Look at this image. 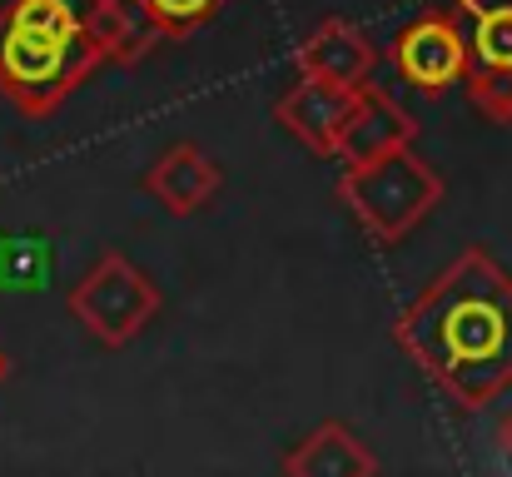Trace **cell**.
<instances>
[{
  "instance_id": "obj_1",
  "label": "cell",
  "mask_w": 512,
  "mask_h": 477,
  "mask_svg": "<svg viewBox=\"0 0 512 477\" xmlns=\"http://www.w3.org/2000/svg\"><path fill=\"white\" fill-rule=\"evenodd\" d=\"M398 348L458 408H488L512 383V274L463 249L393 323Z\"/></svg>"
},
{
  "instance_id": "obj_2",
  "label": "cell",
  "mask_w": 512,
  "mask_h": 477,
  "mask_svg": "<svg viewBox=\"0 0 512 477\" xmlns=\"http://www.w3.org/2000/svg\"><path fill=\"white\" fill-rule=\"evenodd\" d=\"M339 199L353 209L373 244L393 249L443 204V179L428 159L413 155V145H398L373 159L343 164Z\"/></svg>"
},
{
  "instance_id": "obj_3",
  "label": "cell",
  "mask_w": 512,
  "mask_h": 477,
  "mask_svg": "<svg viewBox=\"0 0 512 477\" xmlns=\"http://www.w3.org/2000/svg\"><path fill=\"white\" fill-rule=\"evenodd\" d=\"M100 65L105 60L90 35H50L0 20V95L25 115H50Z\"/></svg>"
},
{
  "instance_id": "obj_4",
  "label": "cell",
  "mask_w": 512,
  "mask_h": 477,
  "mask_svg": "<svg viewBox=\"0 0 512 477\" xmlns=\"http://www.w3.org/2000/svg\"><path fill=\"white\" fill-rule=\"evenodd\" d=\"M70 314H75V323H85V333L100 338L105 348H125L155 323L160 289L150 284V274H140L125 254L110 249L70 289Z\"/></svg>"
},
{
  "instance_id": "obj_5",
  "label": "cell",
  "mask_w": 512,
  "mask_h": 477,
  "mask_svg": "<svg viewBox=\"0 0 512 477\" xmlns=\"http://www.w3.org/2000/svg\"><path fill=\"white\" fill-rule=\"evenodd\" d=\"M468 35V100L493 120L512 125V0H453Z\"/></svg>"
},
{
  "instance_id": "obj_6",
  "label": "cell",
  "mask_w": 512,
  "mask_h": 477,
  "mask_svg": "<svg viewBox=\"0 0 512 477\" xmlns=\"http://www.w3.org/2000/svg\"><path fill=\"white\" fill-rule=\"evenodd\" d=\"M393 70H398L413 90H423V95H443L448 85H463L468 35H463L453 5L423 10L413 25L398 30V40H393Z\"/></svg>"
},
{
  "instance_id": "obj_7",
  "label": "cell",
  "mask_w": 512,
  "mask_h": 477,
  "mask_svg": "<svg viewBox=\"0 0 512 477\" xmlns=\"http://www.w3.org/2000/svg\"><path fill=\"white\" fill-rule=\"evenodd\" d=\"M294 65L309 80H324V85H339V90H363L373 65H378V50H373V40L353 20L334 15V20H324L319 30H309L299 40Z\"/></svg>"
},
{
  "instance_id": "obj_8",
  "label": "cell",
  "mask_w": 512,
  "mask_h": 477,
  "mask_svg": "<svg viewBox=\"0 0 512 477\" xmlns=\"http://www.w3.org/2000/svg\"><path fill=\"white\" fill-rule=\"evenodd\" d=\"M353 95L358 90H339V85H324V80H299L294 90L279 95L274 105V120L299 140L309 145L314 155H339V140H343V125H348V110H353Z\"/></svg>"
},
{
  "instance_id": "obj_9",
  "label": "cell",
  "mask_w": 512,
  "mask_h": 477,
  "mask_svg": "<svg viewBox=\"0 0 512 477\" xmlns=\"http://www.w3.org/2000/svg\"><path fill=\"white\" fill-rule=\"evenodd\" d=\"M418 125L413 115L383 95L378 85H363L353 95V110H348V125H343V140H339V164H358V159H373L383 150H398V145H413Z\"/></svg>"
},
{
  "instance_id": "obj_10",
  "label": "cell",
  "mask_w": 512,
  "mask_h": 477,
  "mask_svg": "<svg viewBox=\"0 0 512 477\" xmlns=\"http://www.w3.org/2000/svg\"><path fill=\"white\" fill-rule=\"evenodd\" d=\"M85 35L95 40L100 60H110V65H135L155 45H165V30L145 0H90Z\"/></svg>"
},
{
  "instance_id": "obj_11",
  "label": "cell",
  "mask_w": 512,
  "mask_h": 477,
  "mask_svg": "<svg viewBox=\"0 0 512 477\" xmlns=\"http://www.w3.org/2000/svg\"><path fill=\"white\" fill-rule=\"evenodd\" d=\"M219 184H224V174H219V164L204 155L199 145H170L165 155L150 164V174H145V189L170 209V214H199L214 194H219Z\"/></svg>"
},
{
  "instance_id": "obj_12",
  "label": "cell",
  "mask_w": 512,
  "mask_h": 477,
  "mask_svg": "<svg viewBox=\"0 0 512 477\" xmlns=\"http://www.w3.org/2000/svg\"><path fill=\"white\" fill-rule=\"evenodd\" d=\"M284 473H294V477H373L378 473V458H373L343 423H324V428H314V433L284 458Z\"/></svg>"
},
{
  "instance_id": "obj_13",
  "label": "cell",
  "mask_w": 512,
  "mask_h": 477,
  "mask_svg": "<svg viewBox=\"0 0 512 477\" xmlns=\"http://www.w3.org/2000/svg\"><path fill=\"white\" fill-rule=\"evenodd\" d=\"M145 5H150V15L160 20L165 40H184V35L204 30L229 0H145Z\"/></svg>"
},
{
  "instance_id": "obj_14",
  "label": "cell",
  "mask_w": 512,
  "mask_h": 477,
  "mask_svg": "<svg viewBox=\"0 0 512 477\" xmlns=\"http://www.w3.org/2000/svg\"><path fill=\"white\" fill-rule=\"evenodd\" d=\"M503 458H508V468H512V413H508V423H503Z\"/></svg>"
},
{
  "instance_id": "obj_15",
  "label": "cell",
  "mask_w": 512,
  "mask_h": 477,
  "mask_svg": "<svg viewBox=\"0 0 512 477\" xmlns=\"http://www.w3.org/2000/svg\"><path fill=\"white\" fill-rule=\"evenodd\" d=\"M10 368H15V363H10V353L0 348V388H5V378H10Z\"/></svg>"
}]
</instances>
